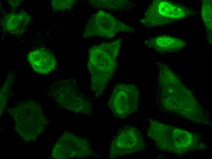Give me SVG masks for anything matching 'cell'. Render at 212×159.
<instances>
[{
  "label": "cell",
  "mask_w": 212,
  "mask_h": 159,
  "mask_svg": "<svg viewBox=\"0 0 212 159\" xmlns=\"http://www.w3.org/2000/svg\"><path fill=\"white\" fill-rule=\"evenodd\" d=\"M30 21V17L26 12L19 11L5 14L2 21L4 31L18 35L25 31Z\"/></svg>",
  "instance_id": "30bf717a"
},
{
  "label": "cell",
  "mask_w": 212,
  "mask_h": 159,
  "mask_svg": "<svg viewBox=\"0 0 212 159\" xmlns=\"http://www.w3.org/2000/svg\"><path fill=\"white\" fill-rule=\"evenodd\" d=\"M140 93L134 84L119 83L114 86L108 102L112 113L119 118H125L137 112Z\"/></svg>",
  "instance_id": "5b68a950"
},
{
  "label": "cell",
  "mask_w": 212,
  "mask_h": 159,
  "mask_svg": "<svg viewBox=\"0 0 212 159\" xmlns=\"http://www.w3.org/2000/svg\"><path fill=\"white\" fill-rule=\"evenodd\" d=\"M96 155L88 140L70 132L65 133L55 145L52 156L56 159L82 158Z\"/></svg>",
  "instance_id": "52a82bcc"
},
{
  "label": "cell",
  "mask_w": 212,
  "mask_h": 159,
  "mask_svg": "<svg viewBox=\"0 0 212 159\" xmlns=\"http://www.w3.org/2000/svg\"><path fill=\"white\" fill-rule=\"evenodd\" d=\"M201 16L205 24L207 39L212 43V1L203 0L202 1Z\"/></svg>",
  "instance_id": "7c38bea8"
},
{
  "label": "cell",
  "mask_w": 212,
  "mask_h": 159,
  "mask_svg": "<svg viewBox=\"0 0 212 159\" xmlns=\"http://www.w3.org/2000/svg\"><path fill=\"white\" fill-rule=\"evenodd\" d=\"M145 143L142 133L137 127L130 125L120 127L113 136L110 146L111 159L132 154L144 150Z\"/></svg>",
  "instance_id": "8992f818"
},
{
  "label": "cell",
  "mask_w": 212,
  "mask_h": 159,
  "mask_svg": "<svg viewBox=\"0 0 212 159\" xmlns=\"http://www.w3.org/2000/svg\"><path fill=\"white\" fill-rule=\"evenodd\" d=\"M186 43L182 39L166 35L151 37L145 42V45L162 54L178 51L184 48Z\"/></svg>",
  "instance_id": "9c48e42d"
},
{
  "label": "cell",
  "mask_w": 212,
  "mask_h": 159,
  "mask_svg": "<svg viewBox=\"0 0 212 159\" xmlns=\"http://www.w3.org/2000/svg\"><path fill=\"white\" fill-rule=\"evenodd\" d=\"M76 2L72 0H55L52 1L51 4L54 10L64 11L71 9Z\"/></svg>",
  "instance_id": "4fadbf2b"
},
{
  "label": "cell",
  "mask_w": 212,
  "mask_h": 159,
  "mask_svg": "<svg viewBox=\"0 0 212 159\" xmlns=\"http://www.w3.org/2000/svg\"><path fill=\"white\" fill-rule=\"evenodd\" d=\"M122 41V39L119 38L94 46L89 51L87 67L92 89L97 94L103 92L114 75Z\"/></svg>",
  "instance_id": "6da1fadb"
},
{
  "label": "cell",
  "mask_w": 212,
  "mask_h": 159,
  "mask_svg": "<svg viewBox=\"0 0 212 159\" xmlns=\"http://www.w3.org/2000/svg\"><path fill=\"white\" fill-rule=\"evenodd\" d=\"M195 14L191 8L179 2L155 0L151 2L139 22L151 28L168 24Z\"/></svg>",
  "instance_id": "7a4b0ae2"
},
{
  "label": "cell",
  "mask_w": 212,
  "mask_h": 159,
  "mask_svg": "<svg viewBox=\"0 0 212 159\" xmlns=\"http://www.w3.org/2000/svg\"><path fill=\"white\" fill-rule=\"evenodd\" d=\"M51 87L55 98L62 107L75 113H91V103L79 90L74 80L56 81L52 84Z\"/></svg>",
  "instance_id": "3957f363"
},
{
  "label": "cell",
  "mask_w": 212,
  "mask_h": 159,
  "mask_svg": "<svg viewBox=\"0 0 212 159\" xmlns=\"http://www.w3.org/2000/svg\"><path fill=\"white\" fill-rule=\"evenodd\" d=\"M89 4L95 8L120 11L127 10L134 6L131 2L125 0H90Z\"/></svg>",
  "instance_id": "8fae6325"
},
{
  "label": "cell",
  "mask_w": 212,
  "mask_h": 159,
  "mask_svg": "<svg viewBox=\"0 0 212 159\" xmlns=\"http://www.w3.org/2000/svg\"><path fill=\"white\" fill-rule=\"evenodd\" d=\"M135 31L134 28L110 13L100 10L94 14L88 20L83 35L85 38L93 37L111 38L119 33Z\"/></svg>",
  "instance_id": "277c9868"
},
{
  "label": "cell",
  "mask_w": 212,
  "mask_h": 159,
  "mask_svg": "<svg viewBox=\"0 0 212 159\" xmlns=\"http://www.w3.org/2000/svg\"><path fill=\"white\" fill-rule=\"evenodd\" d=\"M28 60L35 72L47 74L52 71L56 65L54 55L48 49L41 48L31 51L27 56Z\"/></svg>",
  "instance_id": "ba28073f"
}]
</instances>
